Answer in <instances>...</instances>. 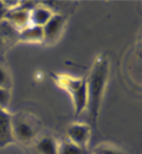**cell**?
I'll return each instance as SVG.
<instances>
[{
    "instance_id": "6da1fadb",
    "label": "cell",
    "mask_w": 142,
    "mask_h": 154,
    "mask_svg": "<svg viewBox=\"0 0 142 154\" xmlns=\"http://www.w3.org/2000/svg\"><path fill=\"white\" fill-rule=\"evenodd\" d=\"M109 75V63L106 55L100 54L95 57L89 75L86 79L87 83V108L88 117L91 124L96 126L99 115L103 97L106 90Z\"/></svg>"
},
{
    "instance_id": "7a4b0ae2",
    "label": "cell",
    "mask_w": 142,
    "mask_h": 154,
    "mask_svg": "<svg viewBox=\"0 0 142 154\" xmlns=\"http://www.w3.org/2000/svg\"><path fill=\"white\" fill-rule=\"evenodd\" d=\"M54 79L58 87H60L61 89H63L70 94L74 114L79 116L82 112H85L87 108L86 79L76 78L69 74H58L54 77Z\"/></svg>"
},
{
    "instance_id": "3957f363",
    "label": "cell",
    "mask_w": 142,
    "mask_h": 154,
    "mask_svg": "<svg viewBox=\"0 0 142 154\" xmlns=\"http://www.w3.org/2000/svg\"><path fill=\"white\" fill-rule=\"evenodd\" d=\"M13 136L14 141L22 143L25 145L33 144L39 136V120L35 119L34 116L27 112H17L13 115Z\"/></svg>"
},
{
    "instance_id": "277c9868",
    "label": "cell",
    "mask_w": 142,
    "mask_h": 154,
    "mask_svg": "<svg viewBox=\"0 0 142 154\" xmlns=\"http://www.w3.org/2000/svg\"><path fill=\"white\" fill-rule=\"evenodd\" d=\"M65 26V18L60 14H53L47 23L42 27L43 30V43L47 45L55 44L63 34Z\"/></svg>"
},
{
    "instance_id": "5b68a950",
    "label": "cell",
    "mask_w": 142,
    "mask_h": 154,
    "mask_svg": "<svg viewBox=\"0 0 142 154\" xmlns=\"http://www.w3.org/2000/svg\"><path fill=\"white\" fill-rule=\"evenodd\" d=\"M68 141L74 145L86 150L91 136V127L85 123H72L67 128Z\"/></svg>"
},
{
    "instance_id": "8992f818",
    "label": "cell",
    "mask_w": 142,
    "mask_h": 154,
    "mask_svg": "<svg viewBox=\"0 0 142 154\" xmlns=\"http://www.w3.org/2000/svg\"><path fill=\"white\" fill-rule=\"evenodd\" d=\"M5 22L8 23L9 25L11 26L17 33L22 32L23 29H25L26 27L30 26V9L19 6L18 8L9 10L8 13H7V15H6Z\"/></svg>"
},
{
    "instance_id": "52a82bcc",
    "label": "cell",
    "mask_w": 142,
    "mask_h": 154,
    "mask_svg": "<svg viewBox=\"0 0 142 154\" xmlns=\"http://www.w3.org/2000/svg\"><path fill=\"white\" fill-rule=\"evenodd\" d=\"M13 115L8 110L0 109V149L15 143L13 136Z\"/></svg>"
},
{
    "instance_id": "ba28073f",
    "label": "cell",
    "mask_w": 142,
    "mask_h": 154,
    "mask_svg": "<svg viewBox=\"0 0 142 154\" xmlns=\"http://www.w3.org/2000/svg\"><path fill=\"white\" fill-rule=\"evenodd\" d=\"M33 144L39 154H58L60 142L52 135H39Z\"/></svg>"
},
{
    "instance_id": "9c48e42d",
    "label": "cell",
    "mask_w": 142,
    "mask_h": 154,
    "mask_svg": "<svg viewBox=\"0 0 142 154\" xmlns=\"http://www.w3.org/2000/svg\"><path fill=\"white\" fill-rule=\"evenodd\" d=\"M53 11L42 5H37L30 9V25L43 27L47 20L53 16Z\"/></svg>"
},
{
    "instance_id": "30bf717a",
    "label": "cell",
    "mask_w": 142,
    "mask_h": 154,
    "mask_svg": "<svg viewBox=\"0 0 142 154\" xmlns=\"http://www.w3.org/2000/svg\"><path fill=\"white\" fill-rule=\"evenodd\" d=\"M14 39L18 41V33L7 22L0 23V55H2L9 45L14 43Z\"/></svg>"
},
{
    "instance_id": "8fae6325",
    "label": "cell",
    "mask_w": 142,
    "mask_h": 154,
    "mask_svg": "<svg viewBox=\"0 0 142 154\" xmlns=\"http://www.w3.org/2000/svg\"><path fill=\"white\" fill-rule=\"evenodd\" d=\"M18 42L23 43H43V30L39 26H28L18 33Z\"/></svg>"
},
{
    "instance_id": "7c38bea8",
    "label": "cell",
    "mask_w": 142,
    "mask_h": 154,
    "mask_svg": "<svg viewBox=\"0 0 142 154\" xmlns=\"http://www.w3.org/2000/svg\"><path fill=\"white\" fill-rule=\"evenodd\" d=\"M85 152L86 150L70 143L69 141H65L60 142L58 154H85Z\"/></svg>"
},
{
    "instance_id": "4fadbf2b",
    "label": "cell",
    "mask_w": 142,
    "mask_h": 154,
    "mask_svg": "<svg viewBox=\"0 0 142 154\" xmlns=\"http://www.w3.org/2000/svg\"><path fill=\"white\" fill-rule=\"evenodd\" d=\"M13 86V79H11V74L9 72L7 66L2 63H0V88L4 89H11Z\"/></svg>"
},
{
    "instance_id": "5bb4252c",
    "label": "cell",
    "mask_w": 142,
    "mask_h": 154,
    "mask_svg": "<svg viewBox=\"0 0 142 154\" xmlns=\"http://www.w3.org/2000/svg\"><path fill=\"white\" fill-rule=\"evenodd\" d=\"M93 154H124L122 151L111 144H98L93 151Z\"/></svg>"
},
{
    "instance_id": "9a60e30c",
    "label": "cell",
    "mask_w": 142,
    "mask_h": 154,
    "mask_svg": "<svg viewBox=\"0 0 142 154\" xmlns=\"http://www.w3.org/2000/svg\"><path fill=\"white\" fill-rule=\"evenodd\" d=\"M10 99H11L10 90L0 88V109L8 110L9 103H10Z\"/></svg>"
},
{
    "instance_id": "2e32d148",
    "label": "cell",
    "mask_w": 142,
    "mask_h": 154,
    "mask_svg": "<svg viewBox=\"0 0 142 154\" xmlns=\"http://www.w3.org/2000/svg\"><path fill=\"white\" fill-rule=\"evenodd\" d=\"M7 13H8V10H7V8L5 7L4 1H0V23L5 20Z\"/></svg>"
}]
</instances>
